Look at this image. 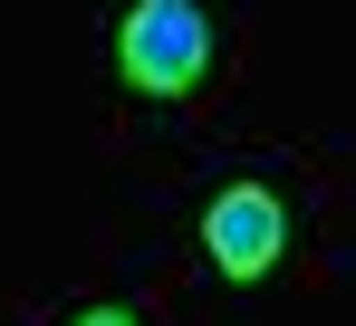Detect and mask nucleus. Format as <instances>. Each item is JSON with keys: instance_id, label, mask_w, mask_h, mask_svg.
<instances>
[{"instance_id": "nucleus-1", "label": "nucleus", "mask_w": 356, "mask_h": 326, "mask_svg": "<svg viewBox=\"0 0 356 326\" xmlns=\"http://www.w3.org/2000/svg\"><path fill=\"white\" fill-rule=\"evenodd\" d=\"M232 58V19L222 0H116L106 10V77L145 106L202 96Z\"/></svg>"}, {"instance_id": "nucleus-2", "label": "nucleus", "mask_w": 356, "mask_h": 326, "mask_svg": "<svg viewBox=\"0 0 356 326\" xmlns=\"http://www.w3.org/2000/svg\"><path fill=\"white\" fill-rule=\"evenodd\" d=\"M298 230H308V202H298L289 173H270V163H232L222 182L193 192V250H202V269L232 278V288L289 269Z\"/></svg>"}, {"instance_id": "nucleus-3", "label": "nucleus", "mask_w": 356, "mask_h": 326, "mask_svg": "<svg viewBox=\"0 0 356 326\" xmlns=\"http://www.w3.org/2000/svg\"><path fill=\"white\" fill-rule=\"evenodd\" d=\"M67 326H145V317H135V307H77Z\"/></svg>"}]
</instances>
